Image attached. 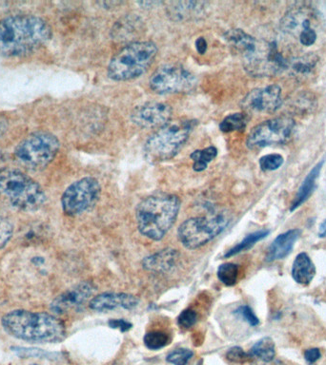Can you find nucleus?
<instances>
[{
	"mask_svg": "<svg viewBox=\"0 0 326 365\" xmlns=\"http://www.w3.org/2000/svg\"><path fill=\"white\" fill-rule=\"evenodd\" d=\"M100 194L99 181L93 177L82 178L72 183L61 198V204L67 215L76 216L85 213L96 204Z\"/></svg>",
	"mask_w": 326,
	"mask_h": 365,
	"instance_id": "11",
	"label": "nucleus"
},
{
	"mask_svg": "<svg viewBox=\"0 0 326 365\" xmlns=\"http://www.w3.org/2000/svg\"><path fill=\"white\" fill-rule=\"evenodd\" d=\"M317 62V57L313 54L305 55V57L297 58L296 60L288 63L292 71L297 75H308L313 71Z\"/></svg>",
	"mask_w": 326,
	"mask_h": 365,
	"instance_id": "26",
	"label": "nucleus"
},
{
	"mask_svg": "<svg viewBox=\"0 0 326 365\" xmlns=\"http://www.w3.org/2000/svg\"><path fill=\"white\" fill-rule=\"evenodd\" d=\"M248 123V116L245 113H233L222 120L219 129L222 133L242 132Z\"/></svg>",
	"mask_w": 326,
	"mask_h": 365,
	"instance_id": "24",
	"label": "nucleus"
},
{
	"mask_svg": "<svg viewBox=\"0 0 326 365\" xmlns=\"http://www.w3.org/2000/svg\"><path fill=\"white\" fill-rule=\"evenodd\" d=\"M60 147V141L51 133H35L18 145L15 155L24 168L38 171L46 168L54 160Z\"/></svg>",
	"mask_w": 326,
	"mask_h": 365,
	"instance_id": "9",
	"label": "nucleus"
},
{
	"mask_svg": "<svg viewBox=\"0 0 326 365\" xmlns=\"http://www.w3.org/2000/svg\"><path fill=\"white\" fill-rule=\"evenodd\" d=\"M196 49L197 52L200 55H205L206 51H207V43L203 38H200L197 39L196 41Z\"/></svg>",
	"mask_w": 326,
	"mask_h": 365,
	"instance_id": "39",
	"label": "nucleus"
},
{
	"mask_svg": "<svg viewBox=\"0 0 326 365\" xmlns=\"http://www.w3.org/2000/svg\"><path fill=\"white\" fill-rule=\"evenodd\" d=\"M193 351L186 348H178L167 356L166 361L174 365H186L193 356Z\"/></svg>",
	"mask_w": 326,
	"mask_h": 365,
	"instance_id": "29",
	"label": "nucleus"
},
{
	"mask_svg": "<svg viewBox=\"0 0 326 365\" xmlns=\"http://www.w3.org/2000/svg\"><path fill=\"white\" fill-rule=\"evenodd\" d=\"M180 198L172 194H157L145 198L136 208V223L139 232L161 241L173 225L180 213Z\"/></svg>",
	"mask_w": 326,
	"mask_h": 365,
	"instance_id": "4",
	"label": "nucleus"
},
{
	"mask_svg": "<svg viewBox=\"0 0 326 365\" xmlns=\"http://www.w3.org/2000/svg\"><path fill=\"white\" fill-rule=\"evenodd\" d=\"M316 39L317 33L315 32V30H308V32L302 33L299 38L300 43H302L303 46L313 45Z\"/></svg>",
	"mask_w": 326,
	"mask_h": 365,
	"instance_id": "37",
	"label": "nucleus"
},
{
	"mask_svg": "<svg viewBox=\"0 0 326 365\" xmlns=\"http://www.w3.org/2000/svg\"><path fill=\"white\" fill-rule=\"evenodd\" d=\"M300 234H302V230H291L278 235L269 247L266 261L281 260L288 256L293 249L295 242L299 239Z\"/></svg>",
	"mask_w": 326,
	"mask_h": 365,
	"instance_id": "18",
	"label": "nucleus"
},
{
	"mask_svg": "<svg viewBox=\"0 0 326 365\" xmlns=\"http://www.w3.org/2000/svg\"><path fill=\"white\" fill-rule=\"evenodd\" d=\"M158 47L151 41H138L116 52L108 65V75L115 81H128L141 77L157 57Z\"/></svg>",
	"mask_w": 326,
	"mask_h": 365,
	"instance_id": "6",
	"label": "nucleus"
},
{
	"mask_svg": "<svg viewBox=\"0 0 326 365\" xmlns=\"http://www.w3.org/2000/svg\"><path fill=\"white\" fill-rule=\"evenodd\" d=\"M138 298L126 293H103L97 295L91 300L89 306L92 310L97 312H107L116 309L136 308L138 305Z\"/></svg>",
	"mask_w": 326,
	"mask_h": 365,
	"instance_id": "17",
	"label": "nucleus"
},
{
	"mask_svg": "<svg viewBox=\"0 0 326 365\" xmlns=\"http://www.w3.org/2000/svg\"><path fill=\"white\" fill-rule=\"evenodd\" d=\"M178 258L177 250L166 249L155 253L142 261V267L147 271L164 273L174 269Z\"/></svg>",
	"mask_w": 326,
	"mask_h": 365,
	"instance_id": "19",
	"label": "nucleus"
},
{
	"mask_svg": "<svg viewBox=\"0 0 326 365\" xmlns=\"http://www.w3.org/2000/svg\"><path fill=\"white\" fill-rule=\"evenodd\" d=\"M294 127V119L288 116L267 120L251 130L246 141L247 147L250 150H260L286 143L291 137Z\"/></svg>",
	"mask_w": 326,
	"mask_h": 365,
	"instance_id": "10",
	"label": "nucleus"
},
{
	"mask_svg": "<svg viewBox=\"0 0 326 365\" xmlns=\"http://www.w3.org/2000/svg\"><path fill=\"white\" fill-rule=\"evenodd\" d=\"M283 104L281 90L277 85L255 89L244 97L241 107L249 113H272Z\"/></svg>",
	"mask_w": 326,
	"mask_h": 365,
	"instance_id": "13",
	"label": "nucleus"
},
{
	"mask_svg": "<svg viewBox=\"0 0 326 365\" xmlns=\"http://www.w3.org/2000/svg\"><path fill=\"white\" fill-rule=\"evenodd\" d=\"M2 325L8 334L22 341L54 344L63 342L66 337L64 323L43 312L11 311L2 318Z\"/></svg>",
	"mask_w": 326,
	"mask_h": 365,
	"instance_id": "3",
	"label": "nucleus"
},
{
	"mask_svg": "<svg viewBox=\"0 0 326 365\" xmlns=\"http://www.w3.org/2000/svg\"><path fill=\"white\" fill-rule=\"evenodd\" d=\"M196 124L193 120L169 121L147 139L145 158L153 163L170 160L188 140Z\"/></svg>",
	"mask_w": 326,
	"mask_h": 365,
	"instance_id": "7",
	"label": "nucleus"
},
{
	"mask_svg": "<svg viewBox=\"0 0 326 365\" xmlns=\"http://www.w3.org/2000/svg\"><path fill=\"white\" fill-rule=\"evenodd\" d=\"M108 325L113 330H119L121 332H127L133 327L132 323L124 319H113L108 322Z\"/></svg>",
	"mask_w": 326,
	"mask_h": 365,
	"instance_id": "36",
	"label": "nucleus"
},
{
	"mask_svg": "<svg viewBox=\"0 0 326 365\" xmlns=\"http://www.w3.org/2000/svg\"><path fill=\"white\" fill-rule=\"evenodd\" d=\"M320 358V352L317 348H312V349H308L305 352V359L308 364H315Z\"/></svg>",
	"mask_w": 326,
	"mask_h": 365,
	"instance_id": "38",
	"label": "nucleus"
},
{
	"mask_svg": "<svg viewBox=\"0 0 326 365\" xmlns=\"http://www.w3.org/2000/svg\"><path fill=\"white\" fill-rule=\"evenodd\" d=\"M316 274V269L313 262L306 253H300L297 256L292 267V276L298 283L308 286Z\"/></svg>",
	"mask_w": 326,
	"mask_h": 365,
	"instance_id": "20",
	"label": "nucleus"
},
{
	"mask_svg": "<svg viewBox=\"0 0 326 365\" xmlns=\"http://www.w3.org/2000/svg\"><path fill=\"white\" fill-rule=\"evenodd\" d=\"M283 164V157L280 155H268L261 158L260 166L264 172L276 171Z\"/></svg>",
	"mask_w": 326,
	"mask_h": 365,
	"instance_id": "30",
	"label": "nucleus"
},
{
	"mask_svg": "<svg viewBox=\"0 0 326 365\" xmlns=\"http://www.w3.org/2000/svg\"><path fill=\"white\" fill-rule=\"evenodd\" d=\"M268 234L269 230H260L257 231V232L249 234V235L245 237L241 242H239L237 246L231 249L229 252L225 254V257L230 258L232 257V256H235L239 254V253L251 249V247L255 246L256 242H260L261 240L266 238Z\"/></svg>",
	"mask_w": 326,
	"mask_h": 365,
	"instance_id": "25",
	"label": "nucleus"
},
{
	"mask_svg": "<svg viewBox=\"0 0 326 365\" xmlns=\"http://www.w3.org/2000/svg\"><path fill=\"white\" fill-rule=\"evenodd\" d=\"M235 314L237 316L241 317V319H244L245 322L249 323L252 327H257L259 323H260L259 318L256 316L252 309H251L248 305L239 306V308L235 311Z\"/></svg>",
	"mask_w": 326,
	"mask_h": 365,
	"instance_id": "35",
	"label": "nucleus"
},
{
	"mask_svg": "<svg viewBox=\"0 0 326 365\" xmlns=\"http://www.w3.org/2000/svg\"><path fill=\"white\" fill-rule=\"evenodd\" d=\"M251 365H286L278 359H271V361H260V359H253Z\"/></svg>",
	"mask_w": 326,
	"mask_h": 365,
	"instance_id": "40",
	"label": "nucleus"
},
{
	"mask_svg": "<svg viewBox=\"0 0 326 365\" xmlns=\"http://www.w3.org/2000/svg\"><path fill=\"white\" fill-rule=\"evenodd\" d=\"M143 342L145 347L148 349L160 350L170 344L171 338L164 331L154 330L150 331L144 336Z\"/></svg>",
	"mask_w": 326,
	"mask_h": 365,
	"instance_id": "27",
	"label": "nucleus"
},
{
	"mask_svg": "<svg viewBox=\"0 0 326 365\" xmlns=\"http://www.w3.org/2000/svg\"><path fill=\"white\" fill-rule=\"evenodd\" d=\"M31 365H38V364H31Z\"/></svg>",
	"mask_w": 326,
	"mask_h": 365,
	"instance_id": "43",
	"label": "nucleus"
},
{
	"mask_svg": "<svg viewBox=\"0 0 326 365\" xmlns=\"http://www.w3.org/2000/svg\"><path fill=\"white\" fill-rule=\"evenodd\" d=\"M172 108L165 103L149 102L138 106L131 114L133 123L142 129H155L168 123Z\"/></svg>",
	"mask_w": 326,
	"mask_h": 365,
	"instance_id": "14",
	"label": "nucleus"
},
{
	"mask_svg": "<svg viewBox=\"0 0 326 365\" xmlns=\"http://www.w3.org/2000/svg\"><path fill=\"white\" fill-rule=\"evenodd\" d=\"M51 36V28L38 16H8L0 21V55L24 57L48 43Z\"/></svg>",
	"mask_w": 326,
	"mask_h": 365,
	"instance_id": "1",
	"label": "nucleus"
},
{
	"mask_svg": "<svg viewBox=\"0 0 326 365\" xmlns=\"http://www.w3.org/2000/svg\"><path fill=\"white\" fill-rule=\"evenodd\" d=\"M319 236L322 237V238H325V237H326V221L323 222L322 224L320 225Z\"/></svg>",
	"mask_w": 326,
	"mask_h": 365,
	"instance_id": "42",
	"label": "nucleus"
},
{
	"mask_svg": "<svg viewBox=\"0 0 326 365\" xmlns=\"http://www.w3.org/2000/svg\"><path fill=\"white\" fill-rule=\"evenodd\" d=\"M217 150L213 146L195 150L190 155L192 160L194 161V171L197 172L205 171L207 168L208 164L211 163L217 157Z\"/></svg>",
	"mask_w": 326,
	"mask_h": 365,
	"instance_id": "23",
	"label": "nucleus"
},
{
	"mask_svg": "<svg viewBox=\"0 0 326 365\" xmlns=\"http://www.w3.org/2000/svg\"><path fill=\"white\" fill-rule=\"evenodd\" d=\"M316 13L308 7H297L290 10L281 21V28L287 35L299 38L302 33L314 30Z\"/></svg>",
	"mask_w": 326,
	"mask_h": 365,
	"instance_id": "16",
	"label": "nucleus"
},
{
	"mask_svg": "<svg viewBox=\"0 0 326 365\" xmlns=\"http://www.w3.org/2000/svg\"><path fill=\"white\" fill-rule=\"evenodd\" d=\"M322 164L323 162L317 164V165L312 169L310 174L308 175V177L305 178V180L303 181V185L300 186L299 191H298L296 195V198H295L293 204H292V211L296 210V208H299L300 206H302L303 203L310 197L312 192H313L315 182H316V179L317 176H319L320 169H322Z\"/></svg>",
	"mask_w": 326,
	"mask_h": 365,
	"instance_id": "21",
	"label": "nucleus"
},
{
	"mask_svg": "<svg viewBox=\"0 0 326 365\" xmlns=\"http://www.w3.org/2000/svg\"><path fill=\"white\" fill-rule=\"evenodd\" d=\"M249 354L253 359L271 361L276 355L275 342L270 337H266L253 345Z\"/></svg>",
	"mask_w": 326,
	"mask_h": 365,
	"instance_id": "22",
	"label": "nucleus"
},
{
	"mask_svg": "<svg viewBox=\"0 0 326 365\" xmlns=\"http://www.w3.org/2000/svg\"><path fill=\"white\" fill-rule=\"evenodd\" d=\"M13 352L21 358H50L52 354L36 348L13 347Z\"/></svg>",
	"mask_w": 326,
	"mask_h": 365,
	"instance_id": "33",
	"label": "nucleus"
},
{
	"mask_svg": "<svg viewBox=\"0 0 326 365\" xmlns=\"http://www.w3.org/2000/svg\"><path fill=\"white\" fill-rule=\"evenodd\" d=\"M217 275L224 285L235 286L239 278V266L232 263L222 264L217 269Z\"/></svg>",
	"mask_w": 326,
	"mask_h": 365,
	"instance_id": "28",
	"label": "nucleus"
},
{
	"mask_svg": "<svg viewBox=\"0 0 326 365\" xmlns=\"http://www.w3.org/2000/svg\"><path fill=\"white\" fill-rule=\"evenodd\" d=\"M13 235V225L9 220L0 213V249L6 246Z\"/></svg>",
	"mask_w": 326,
	"mask_h": 365,
	"instance_id": "31",
	"label": "nucleus"
},
{
	"mask_svg": "<svg viewBox=\"0 0 326 365\" xmlns=\"http://www.w3.org/2000/svg\"><path fill=\"white\" fill-rule=\"evenodd\" d=\"M0 201L24 211L43 207L46 195L32 178L16 169H0Z\"/></svg>",
	"mask_w": 326,
	"mask_h": 365,
	"instance_id": "5",
	"label": "nucleus"
},
{
	"mask_svg": "<svg viewBox=\"0 0 326 365\" xmlns=\"http://www.w3.org/2000/svg\"><path fill=\"white\" fill-rule=\"evenodd\" d=\"M197 320V312L193 310V309L188 308L181 312L180 316H178V325H180L181 328L188 330V328H191L193 325H196Z\"/></svg>",
	"mask_w": 326,
	"mask_h": 365,
	"instance_id": "34",
	"label": "nucleus"
},
{
	"mask_svg": "<svg viewBox=\"0 0 326 365\" xmlns=\"http://www.w3.org/2000/svg\"><path fill=\"white\" fill-rule=\"evenodd\" d=\"M94 291V286L89 281H82L55 298L51 303V310L57 315H64L82 308Z\"/></svg>",
	"mask_w": 326,
	"mask_h": 365,
	"instance_id": "15",
	"label": "nucleus"
},
{
	"mask_svg": "<svg viewBox=\"0 0 326 365\" xmlns=\"http://www.w3.org/2000/svg\"><path fill=\"white\" fill-rule=\"evenodd\" d=\"M150 88L158 94L186 93L197 84L195 75L185 67L164 65L155 71L150 78Z\"/></svg>",
	"mask_w": 326,
	"mask_h": 365,
	"instance_id": "12",
	"label": "nucleus"
},
{
	"mask_svg": "<svg viewBox=\"0 0 326 365\" xmlns=\"http://www.w3.org/2000/svg\"><path fill=\"white\" fill-rule=\"evenodd\" d=\"M224 38L228 45L241 55L245 71L253 77H271L288 67L274 43L259 40L239 29L228 30Z\"/></svg>",
	"mask_w": 326,
	"mask_h": 365,
	"instance_id": "2",
	"label": "nucleus"
},
{
	"mask_svg": "<svg viewBox=\"0 0 326 365\" xmlns=\"http://www.w3.org/2000/svg\"><path fill=\"white\" fill-rule=\"evenodd\" d=\"M8 130V120L4 116H0V137L5 135Z\"/></svg>",
	"mask_w": 326,
	"mask_h": 365,
	"instance_id": "41",
	"label": "nucleus"
},
{
	"mask_svg": "<svg viewBox=\"0 0 326 365\" xmlns=\"http://www.w3.org/2000/svg\"><path fill=\"white\" fill-rule=\"evenodd\" d=\"M227 359L233 364H245V362H251L253 361L252 356L249 353L245 352L242 348L235 347L228 350L227 353Z\"/></svg>",
	"mask_w": 326,
	"mask_h": 365,
	"instance_id": "32",
	"label": "nucleus"
},
{
	"mask_svg": "<svg viewBox=\"0 0 326 365\" xmlns=\"http://www.w3.org/2000/svg\"><path fill=\"white\" fill-rule=\"evenodd\" d=\"M229 222V216L224 211L186 220L178 228V240L186 249H199L219 235Z\"/></svg>",
	"mask_w": 326,
	"mask_h": 365,
	"instance_id": "8",
	"label": "nucleus"
}]
</instances>
